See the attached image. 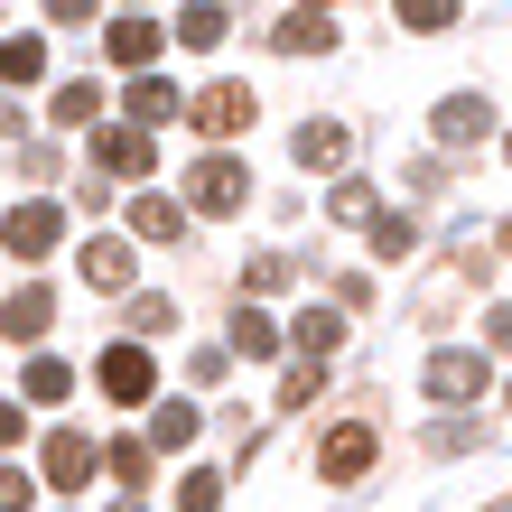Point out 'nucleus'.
Listing matches in <instances>:
<instances>
[{
  "instance_id": "obj_1",
  "label": "nucleus",
  "mask_w": 512,
  "mask_h": 512,
  "mask_svg": "<svg viewBox=\"0 0 512 512\" xmlns=\"http://www.w3.org/2000/svg\"><path fill=\"white\" fill-rule=\"evenodd\" d=\"M0 243H10L19 261H38V252L66 243V215H56L47 196H28V205H10V215H0Z\"/></svg>"
},
{
  "instance_id": "obj_2",
  "label": "nucleus",
  "mask_w": 512,
  "mask_h": 512,
  "mask_svg": "<svg viewBox=\"0 0 512 512\" xmlns=\"http://www.w3.org/2000/svg\"><path fill=\"white\" fill-rule=\"evenodd\" d=\"M475 391H485V354H466V345H438V354H429V401L466 410Z\"/></svg>"
},
{
  "instance_id": "obj_3",
  "label": "nucleus",
  "mask_w": 512,
  "mask_h": 512,
  "mask_svg": "<svg viewBox=\"0 0 512 512\" xmlns=\"http://www.w3.org/2000/svg\"><path fill=\"white\" fill-rule=\"evenodd\" d=\"M187 187H196V215H233V205L252 196V168L243 159H196Z\"/></svg>"
},
{
  "instance_id": "obj_4",
  "label": "nucleus",
  "mask_w": 512,
  "mask_h": 512,
  "mask_svg": "<svg viewBox=\"0 0 512 512\" xmlns=\"http://www.w3.org/2000/svg\"><path fill=\"white\" fill-rule=\"evenodd\" d=\"M187 122H196V131H215V140H233V131H252V84H205Z\"/></svg>"
},
{
  "instance_id": "obj_5",
  "label": "nucleus",
  "mask_w": 512,
  "mask_h": 512,
  "mask_svg": "<svg viewBox=\"0 0 512 512\" xmlns=\"http://www.w3.org/2000/svg\"><path fill=\"white\" fill-rule=\"evenodd\" d=\"M103 47H112V66H131V75H149V66H159V47H168V28H149L140 10H122V19L103 28Z\"/></svg>"
},
{
  "instance_id": "obj_6",
  "label": "nucleus",
  "mask_w": 512,
  "mask_h": 512,
  "mask_svg": "<svg viewBox=\"0 0 512 512\" xmlns=\"http://www.w3.org/2000/svg\"><path fill=\"white\" fill-rule=\"evenodd\" d=\"M94 382L112 391V401H149V391H159V364H149V345H112Z\"/></svg>"
},
{
  "instance_id": "obj_7",
  "label": "nucleus",
  "mask_w": 512,
  "mask_h": 512,
  "mask_svg": "<svg viewBox=\"0 0 512 512\" xmlns=\"http://www.w3.org/2000/svg\"><path fill=\"white\" fill-rule=\"evenodd\" d=\"M364 466H373V429H364V419H345V429L317 447V475H326V485H354Z\"/></svg>"
},
{
  "instance_id": "obj_8",
  "label": "nucleus",
  "mask_w": 512,
  "mask_h": 512,
  "mask_svg": "<svg viewBox=\"0 0 512 512\" xmlns=\"http://www.w3.org/2000/svg\"><path fill=\"white\" fill-rule=\"evenodd\" d=\"M438 140H447V149L494 140V103H485V94H447V103H438Z\"/></svg>"
},
{
  "instance_id": "obj_9",
  "label": "nucleus",
  "mask_w": 512,
  "mask_h": 512,
  "mask_svg": "<svg viewBox=\"0 0 512 512\" xmlns=\"http://www.w3.org/2000/svg\"><path fill=\"white\" fill-rule=\"evenodd\" d=\"M94 168H112V177H149V168H159V149H149L140 122H131V131H94Z\"/></svg>"
},
{
  "instance_id": "obj_10",
  "label": "nucleus",
  "mask_w": 512,
  "mask_h": 512,
  "mask_svg": "<svg viewBox=\"0 0 512 512\" xmlns=\"http://www.w3.org/2000/svg\"><path fill=\"white\" fill-rule=\"evenodd\" d=\"M38 466H47V485H66V494H75L84 475H94V438H84V429H56Z\"/></svg>"
},
{
  "instance_id": "obj_11",
  "label": "nucleus",
  "mask_w": 512,
  "mask_h": 512,
  "mask_svg": "<svg viewBox=\"0 0 512 512\" xmlns=\"http://www.w3.org/2000/svg\"><path fill=\"white\" fill-rule=\"evenodd\" d=\"M289 345L308 354V364H326V354L345 345V308H298V326H289Z\"/></svg>"
},
{
  "instance_id": "obj_12",
  "label": "nucleus",
  "mask_w": 512,
  "mask_h": 512,
  "mask_svg": "<svg viewBox=\"0 0 512 512\" xmlns=\"http://www.w3.org/2000/svg\"><path fill=\"white\" fill-rule=\"evenodd\" d=\"M75 270H84L94 289H131V243H112V233H94V243L75 252Z\"/></svg>"
},
{
  "instance_id": "obj_13",
  "label": "nucleus",
  "mask_w": 512,
  "mask_h": 512,
  "mask_svg": "<svg viewBox=\"0 0 512 512\" xmlns=\"http://www.w3.org/2000/svg\"><path fill=\"white\" fill-rule=\"evenodd\" d=\"M47 317H56V298L28 280V289H10L0 298V336H47Z\"/></svg>"
},
{
  "instance_id": "obj_14",
  "label": "nucleus",
  "mask_w": 512,
  "mask_h": 512,
  "mask_svg": "<svg viewBox=\"0 0 512 512\" xmlns=\"http://www.w3.org/2000/svg\"><path fill=\"white\" fill-rule=\"evenodd\" d=\"M131 233L140 243H177V233H187V205L177 196H131Z\"/></svg>"
},
{
  "instance_id": "obj_15",
  "label": "nucleus",
  "mask_w": 512,
  "mask_h": 512,
  "mask_svg": "<svg viewBox=\"0 0 512 512\" xmlns=\"http://www.w3.org/2000/svg\"><path fill=\"white\" fill-rule=\"evenodd\" d=\"M177 112H187V103H177V84H168V75H131V122H140V131L177 122Z\"/></svg>"
},
{
  "instance_id": "obj_16",
  "label": "nucleus",
  "mask_w": 512,
  "mask_h": 512,
  "mask_svg": "<svg viewBox=\"0 0 512 512\" xmlns=\"http://www.w3.org/2000/svg\"><path fill=\"white\" fill-rule=\"evenodd\" d=\"M289 149H298V168H345V149H354V140H345V122H298Z\"/></svg>"
},
{
  "instance_id": "obj_17",
  "label": "nucleus",
  "mask_w": 512,
  "mask_h": 512,
  "mask_svg": "<svg viewBox=\"0 0 512 512\" xmlns=\"http://www.w3.org/2000/svg\"><path fill=\"white\" fill-rule=\"evenodd\" d=\"M177 47H224V0H187L177 10Z\"/></svg>"
},
{
  "instance_id": "obj_18",
  "label": "nucleus",
  "mask_w": 512,
  "mask_h": 512,
  "mask_svg": "<svg viewBox=\"0 0 512 512\" xmlns=\"http://www.w3.org/2000/svg\"><path fill=\"white\" fill-rule=\"evenodd\" d=\"M280 345H289V336H280L261 308H233V354H252V364H261V354H280Z\"/></svg>"
},
{
  "instance_id": "obj_19",
  "label": "nucleus",
  "mask_w": 512,
  "mask_h": 512,
  "mask_svg": "<svg viewBox=\"0 0 512 512\" xmlns=\"http://www.w3.org/2000/svg\"><path fill=\"white\" fill-rule=\"evenodd\" d=\"M196 429H205L196 401H159V410H149V438H159V447H196Z\"/></svg>"
},
{
  "instance_id": "obj_20",
  "label": "nucleus",
  "mask_w": 512,
  "mask_h": 512,
  "mask_svg": "<svg viewBox=\"0 0 512 512\" xmlns=\"http://www.w3.org/2000/svg\"><path fill=\"white\" fill-rule=\"evenodd\" d=\"M326 38H336V28H326V19H308V10H298V19H280V28H270V47H280V56H317Z\"/></svg>"
},
{
  "instance_id": "obj_21",
  "label": "nucleus",
  "mask_w": 512,
  "mask_h": 512,
  "mask_svg": "<svg viewBox=\"0 0 512 512\" xmlns=\"http://www.w3.org/2000/svg\"><path fill=\"white\" fill-rule=\"evenodd\" d=\"M47 75V47L38 38H0V84H38Z\"/></svg>"
},
{
  "instance_id": "obj_22",
  "label": "nucleus",
  "mask_w": 512,
  "mask_h": 512,
  "mask_svg": "<svg viewBox=\"0 0 512 512\" xmlns=\"http://www.w3.org/2000/svg\"><path fill=\"white\" fill-rule=\"evenodd\" d=\"M19 391H28V401H66V391H75V373L56 364V354H38V364L19 373Z\"/></svg>"
},
{
  "instance_id": "obj_23",
  "label": "nucleus",
  "mask_w": 512,
  "mask_h": 512,
  "mask_svg": "<svg viewBox=\"0 0 512 512\" xmlns=\"http://www.w3.org/2000/svg\"><path fill=\"white\" fill-rule=\"evenodd\" d=\"M177 512H224V475H215V466H187V485H177Z\"/></svg>"
},
{
  "instance_id": "obj_24",
  "label": "nucleus",
  "mask_w": 512,
  "mask_h": 512,
  "mask_svg": "<svg viewBox=\"0 0 512 512\" xmlns=\"http://www.w3.org/2000/svg\"><path fill=\"white\" fill-rule=\"evenodd\" d=\"M94 112H103L94 84H56V122H66V131H94Z\"/></svg>"
},
{
  "instance_id": "obj_25",
  "label": "nucleus",
  "mask_w": 512,
  "mask_h": 512,
  "mask_svg": "<svg viewBox=\"0 0 512 512\" xmlns=\"http://www.w3.org/2000/svg\"><path fill=\"white\" fill-rule=\"evenodd\" d=\"M326 215H336V224H382V205H373V187H336Z\"/></svg>"
},
{
  "instance_id": "obj_26",
  "label": "nucleus",
  "mask_w": 512,
  "mask_h": 512,
  "mask_svg": "<svg viewBox=\"0 0 512 512\" xmlns=\"http://www.w3.org/2000/svg\"><path fill=\"white\" fill-rule=\"evenodd\" d=\"M410 243H419V224H410V215H382V224H373V252H382V261H401Z\"/></svg>"
},
{
  "instance_id": "obj_27",
  "label": "nucleus",
  "mask_w": 512,
  "mask_h": 512,
  "mask_svg": "<svg viewBox=\"0 0 512 512\" xmlns=\"http://www.w3.org/2000/svg\"><path fill=\"white\" fill-rule=\"evenodd\" d=\"M131 326H140V336H168V326H177V298H131Z\"/></svg>"
},
{
  "instance_id": "obj_28",
  "label": "nucleus",
  "mask_w": 512,
  "mask_h": 512,
  "mask_svg": "<svg viewBox=\"0 0 512 512\" xmlns=\"http://www.w3.org/2000/svg\"><path fill=\"white\" fill-rule=\"evenodd\" d=\"M112 475H122V485H149V447L140 438H122V447H112V457H103Z\"/></svg>"
},
{
  "instance_id": "obj_29",
  "label": "nucleus",
  "mask_w": 512,
  "mask_h": 512,
  "mask_svg": "<svg viewBox=\"0 0 512 512\" xmlns=\"http://www.w3.org/2000/svg\"><path fill=\"white\" fill-rule=\"evenodd\" d=\"M457 19V0H401V28H447Z\"/></svg>"
},
{
  "instance_id": "obj_30",
  "label": "nucleus",
  "mask_w": 512,
  "mask_h": 512,
  "mask_svg": "<svg viewBox=\"0 0 512 512\" xmlns=\"http://www.w3.org/2000/svg\"><path fill=\"white\" fill-rule=\"evenodd\" d=\"M317 373H326V364H308V354H298V364H289V382H280V410H298V401H308V391H317Z\"/></svg>"
},
{
  "instance_id": "obj_31",
  "label": "nucleus",
  "mask_w": 512,
  "mask_h": 512,
  "mask_svg": "<svg viewBox=\"0 0 512 512\" xmlns=\"http://www.w3.org/2000/svg\"><path fill=\"white\" fill-rule=\"evenodd\" d=\"M28 503H38V485H28L19 466H0V512H28Z\"/></svg>"
},
{
  "instance_id": "obj_32",
  "label": "nucleus",
  "mask_w": 512,
  "mask_h": 512,
  "mask_svg": "<svg viewBox=\"0 0 512 512\" xmlns=\"http://www.w3.org/2000/svg\"><path fill=\"white\" fill-rule=\"evenodd\" d=\"M252 289H261V298L289 289V252H261V261H252Z\"/></svg>"
},
{
  "instance_id": "obj_33",
  "label": "nucleus",
  "mask_w": 512,
  "mask_h": 512,
  "mask_svg": "<svg viewBox=\"0 0 512 512\" xmlns=\"http://www.w3.org/2000/svg\"><path fill=\"white\" fill-rule=\"evenodd\" d=\"M224 364H233V345H196V364H187V373H196V382H224Z\"/></svg>"
},
{
  "instance_id": "obj_34",
  "label": "nucleus",
  "mask_w": 512,
  "mask_h": 512,
  "mask_svg": "<svg viewBox=\"0 0 512 512\" xmlns=\"http://www.w3.org/2000/svg\"><path fill=\"white\" fill-rule=\"evenodd\" d=\"M47 19L56 28H84V19H94V0H47Z\"/></svg>"
},
{
  "instance_id": "obj_35",
  "label": "nucleus",
  "mask_w": 512,
  "mask_h": 512,
  "mask_svg": "<svg viewBox=\"0 0 512 512\" xmlns=\"http://www.w3.org/2000/svg\"><path fill=\"white\" fill-rule=\"evenodd\" d=\"M19 447V401H0V457Z\"/></svg>"
},
{
  "instance_id": "obj_36",
  "label": "nucleus",
  "mask_w": 512,
  "mask_h": 512,
  "mask_svg": "<svg viewBox=\"0 0 512 512\" xmlns=\"http://www.w3.org/2000/svg\"><path fill=\"white\" fill-rule=\"evenodd\" d=\"M485 336H494V345L512 354V308H494V317H485Z\"/></svg>"
},
{
  "instance_id": "obj_37",
  "label": "nucleus",
  "mask_w": 512,
  "mask_h": 512,
  "mask_svg": "<svg viewBox=\"0 0 512 512\" xmlns=\"http://www.w3.org/2000/svg\"><path fill=\"white\" fill-rule=\"evenodd\" d=\"M122 10H140V0H122Z\"/></svg>"
},
{
  "instance_id": "obj_38",
  "label": "nucleus",
  "mask_w": 512,
  "mask_h": 512,
  "mask_svg": "<svg viewBox=\"0 0 512 512\" xmlns=\"http://www.w3.org/2000/svg\"><path fill=\"white\" fill-rule=\"evenodd\" d=\"M503 149H512V131H503Z\"/></svg>"
}]
</instances>
